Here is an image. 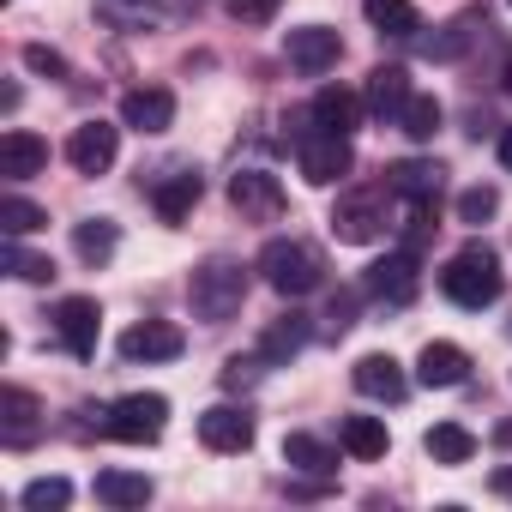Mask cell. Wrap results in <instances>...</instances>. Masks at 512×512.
<instances>
[{
  "label": "cell",
  "instance_id": "obj_29",
  "mask_svg": "<svg viewBox=\"0 0 512 512\" xmlns=\"http://www.w3.org/2000/svg\"><path fill=\"white\" fill-rule=\"evenodd\" d=\"M73 247H79V260L85 266H103L109 253L121 247V229L109 217H91V223H73Z\"/></svg>",
  "mask_w": 512,
  "mask_h": 512
},
{
  "label": "cell",
  "instance_id": "obj_12",
  "mask_svg": "<svg viewBox=\"0 0 512 512\" xmlns=\"http://www.w3.org/2000/svg\"><path fill=\"white\" fill-rule=\"evenodd\" d=\"M416 253H386V260H374L368 266V278H362V290L368 296H380V302H392V308H404L410 296H416Z\"/></svg>",
  "mask_w": 512,
  "mask_h": 512
},
{
  "label": "cell",
  "instance_id": "obj_25",
  "mask_svg": "<svg viewBox=\"0 0 512 512\" xmlns=\"http://www.w3.org/2000/svg\"><path fill=\"white\" fill-rule=\"evenodd\" d=\"M362 13L380 37H416L422 31V13L410 7V0H362Z\"/></svg>",
  "mask_w": 512,
  "mask_h": 512
},
{
  "label": "cell",
  "instance_id": "obj_8",
  "mask_svg": "<svg viewBox=\"0 0 512 512\" xmlns=\"http://www.w3.org/2000/svg\"><path fill=\"white\" fill-rule=\"evenodd\" d=\"M115 151H121V127H109V121H79L67 139V163L79 175H103L115 163Z\"/></svg>",
  "mask_w": 512,
  "mask_h": 512
},
{
  "label": "cell",
  "instance_id": "obj_40",
  "mask_svg": "<svg viewBox=\"0 0 512 512\" xmlns=\"http://www.w3.org/2000/svg\"><path fill=\"white\" fill-rule=\"evenodd\" d=\"M500 163H506V169H512V127H506V133H500Z\"/></svg>",
  "mask_w": 512,
  "mask_h": 512
},
{
  "label": "cell",
  "instance_id": "obj_16",
  "mask_svg": "<svg viewBox=\"0 0 512 512\" xmlns=\"http://www.w3.org/2000/svg\"><path fill=\"white\" fill-rule=\"evenodd\" d=\"M356 121H362V97L356 91H344V85H326L320 97H314V109H308V127H320V133H356Z\"/></svg>",
  "mask_w": 512,
  "mask_h": 512
},
{
  "label": "cell",
  "instance_id": "obj_20",
  "mask_svg": "<svg viewBox=\"0 0 512 512\" xmlns=\"http://www.w3.org/2000/svg\"><path fill=\"white\" fill-rule=\"evenodd\" d=\"M410 97H416V91H410V73H404V67H374V73H368V115L398 121Z\"/></svg>",
  "mask_w": 512,
  "mask_h": 512
},
{
  "label": "cell",
  "instance_id": "obj_42",
  "mask_svg": "<svg viewBox=\"0 0 512 512\" xmlns=\"http://www.w3.org/2000/svg\"><path fill=\"white\" fill-rule=\"evenodd\" d=\"M506 7H512V0H506Z\"/></svg>",
  "mask_w": 512,
  "mask_h": 512
},
{
  "label": "cell",
  "instance_id": "obj_26",
  "mask_svg": "<svg viewBox=\"0 0 512 512\" xmlns=\"http://www.w3.org/2000/svg\"><path fill=\"white\" fill-rule=\"evenodd\" d=\"M199 193H205V181H199V175H169V181L151 193V205H157V217H163V223H181V217L199 205Z\"/></svg>",
  "mask_w": 512,
  "mask_h": 512
},
{
  "label": "cell",
  "instance_id": "obj_7",
  "mask_svg": "<svg viewBox=\"0 0 512 512\" xmlns=\"http://www.w3.org/2000/svg\"><path fill=\"white\" fill-rule=\"evenodd\" d=\"M332 235L338 241H380L386 235V193H350V199H338V211H332Z\"/></svg>",
  "mask_w": 512,
  "mask_h": 512
},
{
  "label": "cell",
  "instance_id": "obj_36",
  "mask_svg": "<svg viewBox=\"0 0 512 512\" xmlns=\"http://www.w3.org/2000/svg\"><path fill=\"white\" fill-rule=\"evenodd\" d=\"M284 0H229V19L235 25H272Z\"/></svg>",
  "mask_w": 512,
  "mask_h": 512
},
{
  "label": "cell",
  "instance_id": "obj_30",
  "mask_svg": "<svg viewBox=\"0 0 512 512\" xmlns=\"http://www.w3.org/2000/svg\"><path fill=\"white\" fill-rule=\"evenodd\" d=\"M43 223H49V211H43V205H31V199H19V193H13V199H0V229H7V235H19V241H25V235H37Z\"/></svg>",
  "mask_w": 512,
  "mask_h": 512
},
{
  "label": "cell",
  "instance_id": "obj_5",
  "mask_svg": "<svg viewBox=\"0 0 512 512\" xmlns=\"http://www.w3.org/2000/svg\"><path fill=\"white\" fill-rule=\"evenodd\" d=\"M296 163H302V175L314 181V187H332V181H344L350 169H356V151H350V139L344 133H296Z\"/></svg>",
  "mask_w": 512,
  "mask_h": 512
},
{
  "label": "cell",
  "instance_id": "obj_1",
  "mask_svg": "<svg viewBox=\"0 0 512 512\" xmlns=\"http://www.w3.org/2000/svg\"><path fill=\"white\" fill-rule=\"evenodd\" d=\"M440 290H446L458 308H494V302H500V290H506L500 253H494V247H482V241H464L452 260H446V272H440Z\"/></svg>",
  "mask_w": 512,
  "mask_h": 512
},
{
  "label": "cell",
  "instance_id": "obj_35",
  "mask_svg": "<svg viewBox=\"0 0 512 512\" xmlns=\"http://www.w3.org/2000/svg\"><path fill=\"white\" fill-rule=\"evenodd\" d=\"M103 19H115V25H157L163 13L145 7V0H103Z\"/></svg>",
  "mask_w": 512,
  "mask_h": 512
},
{
  "label": "cell",
  "instance_id": "obj_34",
  "mask_svg": "<svg viewBox=\"0 0 512 512\" xmlns=\"http://www.w3.org/2000/svg\"><path fill=\"white\" fill-rule=\"evenodd\" d=\"M500 211V193L494 187H464L458 193V223H488Z\"/></svg>",
  "mask_w": 512,
  "mask_h": 512
},
{
  "label": "cell",
  "instance_id": "obj_41",
  "mask_svg": "<svg viewBox=\"0 0 512 512\" xmlns=\"http://www.w3.org/2000/svg\"><path fill=\"white\" fill-rule=\"evenodd\" d=\"M506 91H512V67H506Z\"/></svg>",
  "mask_w": 512,
  "mask_h": 512
},
{
  "label": "cell",
  "instance_id": "obj_24",
  "mask_svg": "<svg viewBox=\"0 0 512 512\" xmlns=\"http://www.w3.org/2000/svg\"><path fill=\"white\" fill-rule=\"evenodd\" d=\"M91 494H97L103 506H145V500H151V482H145L139 470H97Z\"/></svg>",
  "mask_w": 512,
  "mask_h": 512
},
{
  "label": "cell",
  "instance_id": "obj_38",
  "mask_svg": "<svg viewBox=\"0 0 512 512\" xmlns=\"http://www.w3.org/2000/svg\"><path fill=\"white\" fill-rule=\"evenodd\" d=\"M260 362H266V356H260ZM260 362H241V356H235V362L223 368V386H235V392L253 386V380H260Z\"/></svg>",
  "mask_w": 512,
  "mask_h": 512
},
{
  "label": "cell",
  "instance_id": "obj_27",
  "mask_svg": "<svg viewBox=\"0 0 512 512\" xmlns=\"http://www.w3.org/2000/svg\"><path fill=\"white\" fill-rule=\"evenodd\" d=\"M302 344H308V314H278L266 326V338H260V356L266 362H290Z\"/></svg>",
  "mask_w": 512,
  "mask_h": 512
},
{
  "label": "cell",
  "instance_id": "obj_33",
  "mask_svg": "<svg viewBox=\"0 0 512 512\" xmlns=\"http://www.w3.org/2000/svg\"><path fill=\"white\" fill-rule=\"evenodd\" d=\"M67 500H73V482L67 476H37L25 488V512H61Z\"/></svg>",
  "mask_w": 512,
  "mask_h": 512
},
{
  "label": "cell",
  "instance_id": "obj_37",
  "mask_svg": "<svg viewBox=\"0 0 512 512\" xmlns=\"http://www.w3.org/2000/svg\"><path fill=\"white\" fill-rule=\"evenodd\" d=\"M25 67H31V73H43V79H67V55H55V49H43V43H31V49H25Z\"/></svg>",
  "mask_w": 512,
  "mask_h": 512
},
{
  "label": "cell",
  "instance_id": "obj_31",
  "mask_svg": "<svg viewBox=\"0 0 512 512\" xmlns=\"http://www.w3.org/2000/svg\"><path fill=\"white\" fill-rule=\"evenodd\" d=\"M7 272L25 278V284H49L55 278V260H49V253H25L19 235H7Z\"/></svg>",
  "mask_w": 512,
  "mask_h": 512
},
{
  "label": "cell",
  "instance_id": "obj_14",
  "mask_svg": "<svg viewBox=\"0 0 512 512\" xmlns=\"http://www.w3.org/2000/svg\"><path fill=\"white\" fill-rule=\"evenodd\" d=\"M199 440H205L211 452H247V446H253V416L235 410V404H211V410L199 416Z\"/></svg>",
  "mask_w": 512,
  "mask_h": 512
},
{
  "label": "cell",
  "instance_id": "obj_4",
  "mask_svg": "<svg viewBox=\"0 0 512 512\" xmlns=\"http://www.w3.org/2000/svg\"><path fill=\"white\" fill-rule=\"evenodd\" d=\"M115 440H127V446H151V440H163V428H169V398L163 392H127V398H115L109 404V422H103Z\"/></svg>",
  "mask_w": 512,
  "mask_h": 512
},
{
  "label": "cell",
  "instance_id": "obj_10",
  "mask_svg": "<svg viewBox=\"0 0 512 512\" xmlns=\"http://www.w3.org/2000/svg\"><path fill=\"white\" fill-rule=\"evenodd\" d=\"M181 350H187V338H181V326H169V320H139V326L121 332V356H127V362H175Z\"/></svg>",
  "mask_w": 512,
  "mask_h": 512
},
{
  "label": "cell",
  "instance_id": "obj_9",
  "mask_svg": "<svg viewBox=\"0 0 512 512\" xmlns=\"http://www.w3.org/2000/svg\"><path fill=\"white\" fill-rule=\"evenodd\" d=\"M97 332H103V314H97V302H91V296H67V302L55 308V338H61L79 362H91V356H97Z\"/></svg>",
  "mask_w": 512,
  "mask_h": 512
},
{
  "label": "cell",
  "instance_id": "obj_6",
  "mask_svg": "<svg viewBox=\"0 0 512 512\" xmlns=\"http://www.w3.org/2000/svg\"><path fill=\"white\" fill-rule=\"evenodd\" d=\"M229 205H235L247 223H278V217H284V187H278V175H266V169H241V175H229Z\"/></svg>",
  "mask_w": 512,
  "mask_h": 512
},
{
  "label": "cell",
  "instance_id": "obj_2",
  "mask_svg": "<svg viewBox=\"0 0 512 512\" xmlns=\"http://www.w3.org/2000/svg\"><path fill=\"white\" fill-rule=\"evenodd\" d=\"M187 296H193V314H199L205 326H223V320H235L241 302H247V266L229 260V253H211V260L193 272Z\"/></svg>",
  "mask_w": 512,
  "mask_h": 512
},
{
  "label": "cell",
  "instance_id": "obj_28",
  "mask_svg": "<svg viewBox=\"0 0 512 512\" xmlns=\"http://www.w3.org/2000/svg\"><path fill=\"white\" fill-rule=\"evenodd\" d=\"M284 464H290V470H302V476H332V470H338L332 446H326V440H314V434H290V440H284Z\"/></svg>",
  "mask_w": 512,
  "mask_h": 512
},
{
  "label": "cell",
  "instance_id": "obj_11",
  "mask_svg": "<svg viewBox=\"0 0 512 512\" xmlns=\"http://www.w3.org/2000/svg\"><path fill=\"white\" fill-rule=\"evenodd\" d=\"M290 67L296 73H308V79H320V73H332L338 67V55H344V43H338V31H326V25H302V31H290Z\"/></svg>",
  "mask_w": 512,
  "mask_h": 512
},
{
  "label": "cell",
  "instance_id": "obj_22",
  "mask_svg": "<svg viewBox=\"0 0 512 512\" xmlns=\"http://www.w3.org/2000/svg\"><path fill=\"white\" fill-rule=\"evenodd\" d=\"M338 440H344V452H350V458H386V446H392V434H386V422H380V416H344Z\"/></svg>",
  "mask_w": 512,
  "mask_h": 512
},
{
  "label": "cell",
  "instance_id": "obj_19",
  "mask_svg": "<svg viewBox=\"0 0 512 512\" xmlns=\"http://www.w3.org/2000/svg\"><path fill=\"white\" fill-rule=\"evenodd\" d=\"M37 398L25 392V386H7V392H0V440H7V446H31L37 440Z\"/></svg>",
  "mask_w": 512,
  "mask_h": 512
},
{
  "label": "cell",
  "instance_id": "obj_15",
  "mask_svg": "<svg viewBox=\"0 0 512 512\" xmlns=\"http://www.w3.org/2000/svg\"><path fill=\"white\" fill-rule=\"evenodd\" d=\"M43 169H49V145H43L37 133L13 127L7 139H0V175H7V181H31V175H43Z\"/></svg>",
  "mask_w": 512,
  "mask_h": 512
},
{
  "label": "cell",
  "instance_id": "obj_17",
  "mask_svg": "<svg viewBox=\"0 0 512 512\" xmlns=\"http://www.w3.org/2000/svg\"><path fill=\"white\" fill-rule=\"evenodd\" d=\"M416 380H422V386H440V392H446V386H464V380H470V356H464L458 344H446V338H440V344H422Z\"/></svg>",
  "mask_w": 512,
  "mask_h": 512
},
{
  "label": "cell",
  "instance_id": "obj_21",
  "mask_svg": "<svg viewBox=\"0 0 512 512\" xmlns=\"http://www.w3.org/2000/svg\"><path fill=\"white\" fill-rule=\"evenodd\" d=\"M386 193H398V199H410V205H434L440 199V163H392L386 169Z\"/></svg>",
  "mask_w": 512,
  "mask_h": 512
},
{
  "label": "cell",
  "instance_id": "obj_18",
  "mask_svg": "<svg viewBox=\"0 0 512 512\" xmlns=\"http://www.w3.org/2000/svg\"><path fill=\"white\" fill-rule=\"evenodd\" d=\"M350 380H356L362 398H380V404H398V398L410 392V380H404V368H398L392 356H362V362L350 368Z\"/></svg>",
  "mask_w": 512,
  "mask_h": 512
},
{
  "label": "cell",
  "instance_id": "obj_13",
  "mask_svg": "<svg viewBox=\"0 0 512 512\" xmlns=\"http://www.w3.org/2000/svg\"><path fill=\"white\" fill-rule=\"evenodd\" d=\"M121 127H133V133H169V127H175V97H169L163 85L127 91V97H121Z\"/></svg>",
  "mask_w": 512,
  "mask_h": 512
},
{
  "label": "cell",
  "instance_id": "obj_3",
  "mask_svg": "<svg viewBox=\"0 0 512 512\" xmlns=\"http://www.w3.org/2000/svg\"><path fill=\"white\" fill-rule=\"evenodd\" d=\"M260 278L278 296L302 302V296H314L326 284V260H320V247H308V241H266L260 247Z\"/></svg>",
  "mask_w": 512,
  "mask_h": 512
},
{
  "label": "cell",
  "instance_id": "obj_23",
  "mask_svg": "<svg viewBox=\"0 0 512 512\" xmlns=\"http://www.w3.org/2000/svg\"><path fill=\"white\" fill-rule=\"evenodd\" d=\"M422 446H428L434 464H470V458H476V434L458 428V422H434V428L422 434Z\"/></svg>",
  "mask_w": 512,
  "mask_h": 512
},
{
  "label": "cell",
  "instance_id": "obj_32",
  "mask_svg": "<svg viewBox=\"0 0 512 512\" xmlns=\"http://www.w3.org/2000/svg\"><path fill=\"white\" fill-rule=\"evenodd\" d=\"M398 127H404L416 145H428V139L440 133V103H434V97H410L404 115H398Z\"/></svg>",
  "mask_w": 512,
  "mask_h": 512
},
{
  "label": "cell",
  "instance_id": "obj_39",
  "mask_svg": "<svg viewBox=\"0 0 512 512\" xmlns=\"http://www.w3.org/2000/svg\"><path fill=\"white\" fill-rule=\"evenodd\" d=\"M488 482H494V494H506V500H512V464H500V470H494Z\"/></svg>",
  "mask_w": 512,
  "mask_h": 512
}]
</instances>
